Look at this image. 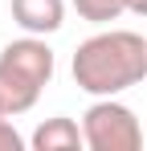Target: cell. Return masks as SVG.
<instances>
[{"instance_id": "3957f363", "label": "cell", "mask_w": 147, "mask_h": 151, "mask_svg": "<svg viewBox=\"0 0 147 151\" xmlns=\"http://www.w3.org/2000/svg\"><path fill=\"white\" fill-rule=\"evenodd\" d=\"M82 135L90 151H139L143 147V127L135 110L119 98H98L82 114Z\"/></svg>"}, {"instance_id": "8992f818", "label": "cell", "mask_w": 147, "mask_h": 151, "mask_svg": "<svg viewBox=\"0 0 147 151\" xmlns=\"http://www.w3.org/2000/svg\"><path fill=\"white\" fill-rule=\"evenodd\" d=\"M70 4L78 8V17L90 21V25H110V21H119L122 12H131V0H70Z\"/></svg>"}, {"instance_id": "5b68a950", "label": "cell", "mask_w": 147, "mask_h": 151, "mask_svg": "<svg viewBox=\"0 0 147 151\" xmlns=\"http://www.w3.org/2000/svg\"><path fill=\"white\" fill-rule=\"evenodd\" d=\"M29 147L33 151H74V147H86V135H82V127L74 123V119L53 114V119H45V123L33 131Z\"/></svg>"}, {"instance_id": "6da1fadb", "label": "cell", "mask_w": 147, "mask_h": 151, "mask_svg": "<svg viewBox=\"0 0 147 151\" xmlns=\"http://www.w3.org/2000/svg\"><path fill=\"white\" fill-rule=\"evenodd\" d=\"M74 82L94 98H119L147 78V41L131 29H102L74 53Z\"/></svg>"}, {"instance_id": "277c9868", "label": "cell", "mask_w": 147, "mask_h": 151, "mask_svg": "<svg viewBox=\"0 0 147 151\" xmlns=\"http://www.w3.org/2000/svg\"><path fill=\"white\" fill-rule=\"evenodd\" d=\"M8 8H12V21L37 37H49L66 25V0H8Z\"/></svg>"}, {"instance_id": "ba28073f", "label": "cell", "mask_w": 147, "mask_h": 151, "mask_svg": "<svg viewBox=\"0 0 147 151\" xmlns=\"http://www.w3.org/2000/svg\"><path fill=\"white\" fill-rule=\"evenodd\" d=\"M131 12L135 17H147V0H131Z\"/></svg>"}, {"instance_id": "7a4b0ae2", "label": "cell", "mask_w": 147, "mask_h": 151, "mask_svg": "<svg viewBox=\"0 0 147 151\" xmlns=\"http://www.w3.org/2000/svg\"><path fill=\"white\" fill-rule=\"evenodd\" d=\"M57 57L45 45V37L24 33L17 41H8L0 49V114L17 119L24 110H33L41 90L53 82Z\"/></svg>"}, {"instance_id": "52a82bcc", "label": "cell", "mask_w": 147, "mask_h": 151, "mask_svg": "<svg viewBox=\"0 0 147 151\" xmlns=\"http://www.w3.org/2000/svg\"><path fill=\"white\" fill-rule=\"evenodd\" d=\"M24 143L29 139L8 123V114H0V151H24Z\"/></svg>"}]
</instances>
